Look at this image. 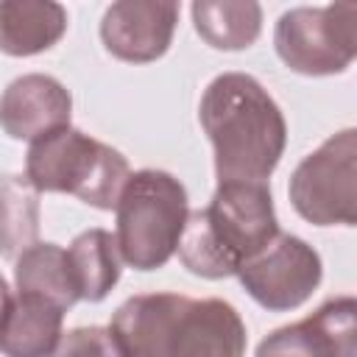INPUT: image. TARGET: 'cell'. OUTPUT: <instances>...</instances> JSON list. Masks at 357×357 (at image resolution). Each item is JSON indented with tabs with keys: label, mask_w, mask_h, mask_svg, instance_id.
Wrapping results in <instances>:
<instances>
[{
	"label": "cell",
	"mask_w": 357,
	"mask_h": 357,
	"mask_svg": "<svg viewBox=\"0 0 357 357\" xmlns=\"http://www.w3.org/2000/svg\"><path fill=\"white\" fill-rule=\"evenodd\" d=\"M187 296L142 293L126 298L109 324L123 357H170L173 326Z\"/></svg>",
	"instance_id": "7c38bea8"
},
{
	"label": "cell",
	"mask_w": 357,
	"mask_h": 357,
	"mask_svg": "<svg viewBox=\"0 0 357 357\" xmlns=\"http://www.w3.org/2000/svg\"><path fill=\"white\" fill-rule=\"evenodd\" d=\"M73 117V98L67 86L45 73L14 78L0 95V128L11 139H39L50 131L67 128Z\"/></svg>",
	"instance_id": "30bf717a"
},
{
	"label": "cell",
	"mask_w": 357,
	"mask_h": 357,
	"mask_svg": "<svg viewBox=\"0 0 357 357\" xmlns=\"http://www.w3.org/2000/svg\"><path fill=\"white\" fill-rule=\"evenodd\" d=\"M357 301L335 296L307 318L265 335L254 357H354L357 354Z\"/></svg>",
	"instance_id": "ba28073f"
},
{
	"label": "cell",
	"mask_w": 357,
	"mask_h": 357,
	"mask_svg": "<svg viewBox=\"0 0 357 357\" xmlns=\"http://www.w3.org/2000/svg\"><path fill=\"white\" fill-rule=\"evenodd\" d=\"M190 11L198 36L215 50H245L259 39L262 31L259 3L195 0Z\"/></svg>",
	"instance_id": "e0dca14e"
},
{
	"label": "cell",
	"mask_w": 357,
	"mask_h": 357,
	"mask_svg": "<svg viewBox=\"0 0 357 357\" xmlns=\"http://www.w3.org/2000/svg\"><path fill=\"white\" fill-rule=\"evenodd\" d=\"M64 310L17 293L0 318V351L6 357H50L61 340Z\"/></svg>",
	"instance_id": "4fadbf2b"
},
{
	"label": "cell",
	"mask_w": 357,
	"mask_h": 357,
	"mask_svg": "<svg viewBox=\"0 0 357 357\" xmlns=\"http://www.w3.org/2000/svg\"><path fill=\"white\" fill-rule=\"evenodd\" d=\"M245 293L271 312L301 307L321 284L324 265L318 251L296 234L279 231L259 254L234 273Z\"/></svg>",
	"instance_id": "52a82bcc"
},
{
	"label": "cell",
	"mask_w": 357,
	"mask_h": 357,
	"mask_svg": "<svg viewBox=\"0 0 357 357\" xmlns=\"http://www.w3.org/2000/svg\"><path fill=\"white\" fill-rule=\"evenodd\" d=\"M276 56L298 75H337L357 56V3L298 6L273 28Z\"/></svg>",
	"instance_id": "5b68a950"
},
{
	"label": "cell",
	"mask_w": 357,
	"mask_h": 357,
	"mask_svg": "<svg viewBox=\"0 0 357 357\" xmlns=\"http://www.w3.org/2000/svg\"><path fill=\"white\" fill-rule=\"evenodd\" d=\"M50 357H123L109 326H75L61 335Z\"/></svg>",
	"instance_id": "d6986e66"
},
{
	"label": "cell",
	"mask_w": 357,
	"mask_h": 357,
	"mask_svg": "<svg viewBox=\"0 0 357 357\" xmlns=\"http://www.w3.org/2000/svg\"><path fill=\"white\" fill-rule=\"evenodd\" d=\"M114 212L120 259L134 271H156L176 254L190 215L187 190L173 173L145 167L128 176Z\"/></svg>",
	"instance_id": "277c9868"
},
{
	"label": "cell",
	"mask_w": 357,
	"mask_h": 357,
	"mask_svg": "<svg viewBox=\"0 0 357 357\" xmlns=\"http://www.w3.org/2000/svg\"><path fill=\"white\" fill-rule=\"evenodd\" d=\"M178 22V3L120 0L103 11L100 42L128 64H148L167 53Z\"/></svg>",
	"instance_id": "9c48e42d"
},
{
	"label": "cell",
	"mask_w": 357,
	"mask_h": 357,
	"mask_svg": "<svg viewBox=\"0 0 357 357\" xmlns=\"http://www.w3.org/2000/svg\"><path fill=\"white\" fill-rule=\"evenodd\" d=\"M276 234L279 220L268 181H218L209 204L187 215L176 251L190 273L226 279Z\"/></svg>",
	"instance_id": "7a4b0ae2"
},
{
	"label": "cell",
	"mask_w": 357,
	"mask_h": 357,
	"mask_svg": "<svg viewBox=\"0 0 357 357\" xmlns=\"http://www.w3.org/2000/svg\"><path fill=\"white\" fill-rule=\"evenodd\" d=\"M8 304H11V290H8V284H6V279H3V273H0V318H3V312L8 310Z\"/></svg>",
	"instance_id": "ffe728a7"
},
{
	"label": "cell",
	"mask_w": 357,
	"mask_h": 357,
	"mask_svg": "<svg viewBox=\"0 0 357 357\" xmlns=\"http://www.w3.org/2000/svg\"><path fill=\"white\" fill-rule=\"evenodd\" d=\"M14 284L17 293L45 298L64 312L78 301L67 251L56 243H33L31 248H25L14 265Z\"/></svg>",
	"instance_id": "2e32d148"
},
{
	"label": "cell",
	"mask_w": 357,
	"mask_h": 357,
	"mask_svg": "<svg viewBox=\"0 0 357 357\" xmlns=\"http://www.w3.org/2000/svg\"><path fill=\"white\" fill-rule=\"evenodd\" d=\"M245 324L223 298H184L170 357H245Z\"/></svg>",
	"instance_id": "8fae6325"
},
{
	"label": "cell",
	"mask_w": 357,
	"mask_h": 357,
	"mask_svg": "<svg viewBox=\"0 0 357 357\" xmlns=\"http://www.w3.org/2000/svg\"><path fill=\"white\" fill-rule=\"evenodd\" d=\"M67 31V8L53 0H0V53L36 56Z\"/></svg>",
	"instance_id": "5bb4252c"
},
{
	"label": "cell",
	"mask_w": 357,
	"mask_h": 357,
	"mask_svg": "<svg viewBox=\"0 0 357 357\" xmlns=\"http://www.w3.org/2000/svg\"><path fill=\"white\" fill-rule=\"evenodd\" d=\"M198 120L215 151L218 181H268L284 153L287 123L254 75H215L201 95Z\"/></svg>",
	"instance_id": "6da1fadb"
},
{
	"label": "cell",
	"mask_w": 357,
	"mask_h": 357,
	"mask_svg": "<svg viewBox=\"0 0 357 357\" xmlns=\"http://www.w3.org/2000/svg\"><path fill=\"white\" fill-rule=\"evenodd\" d=\"M128 176L117 148L73 126L33 139L25 156V178L39 192H67L95 209H114Z\"/></svg>",
	"instance_id": "3957f363"
},
{
	"label": "cell",
	"mask_w": 357,
	"mask_h": 357,
	"mask_svg": "<svg viewBox=\"0 0 357 357\" xmlns=\"http://www.w3.org/2000/svg\"><path fill=\"white\" fill-rule=\"evenodd\" d=\"M36 237L39 190L20 173H0V257H20Z\"/></svg>",
	"instance_id": "ac0fdd59"
},
{
	"label": "cell",
	"mask_w": 357,
	"mask_h": 357,
	"mask_svg": "<svg viewBox=\"0 0 357 357\" xmlns=\"http://www.w3.org/2000/svg\"><path fill=\"white\" fill-rule=\"evenodd\" d=\"M70 273L78 290V301H103L120 282V251L117 240L106 229H86L67 245Z\"/></svg>",
	"instance_id": "9a60e30c"
},
{
	"label": "cell",
	"mask_w": 357,
	"mask_h": 357,
	"mask_svg": "<svg viewBox=\"0 0 357 357\" xmlns=\"http://www.w3.org/2000/svg\"><path fill=\"white\" fill-rule=\"evenodd\" d=\"M290 204L312 226L357 223V131L343 128L307 153L290 176Z\"/></svg>",
	"instance_id": "8992f818"
}]
</instances>
